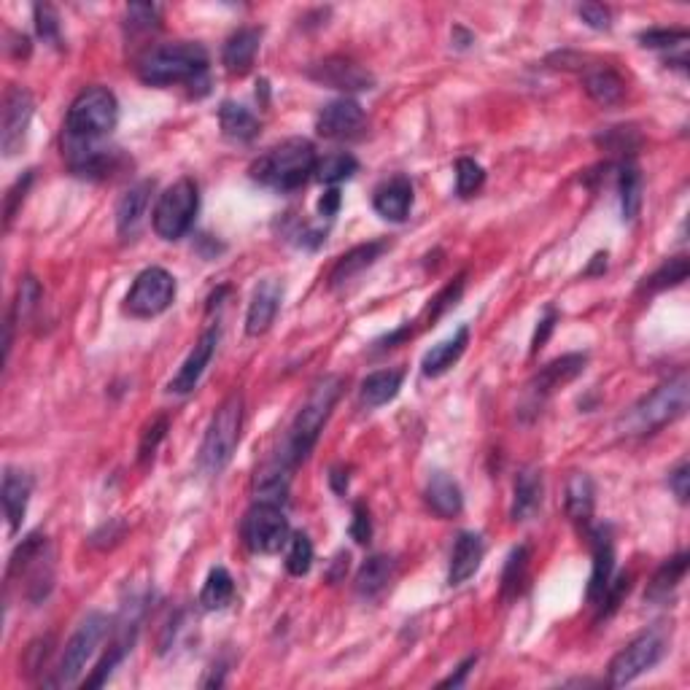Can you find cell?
Returning <instances> with one entry per match:
<instances>
[{
	"mask_svg": "<svg viewBox=\"0 0 690 690\" xmlns=\"http://www.w3.org/2000/svg\"><path fill=\"white\" fill-rule=\"evenodd\" d=\"M119 103L106 87H87L76 95L65 116V157H79L84 151L98 149L100 141L116 130Z\"/></svg>",
	"mask_w": 690,
	"mask_h": 690,
	"instance_id": "6da1fadb",
	"label": "cell"
},
{
	"mask_svg": "<svg viewBox=\"0 0 690 690\" xmlns=\"http://www.w3.org/2000/svg\"><path fill=\"white\" fill-rule=\"evenodd\" d=\"M343 394V378L340 375H324L319 381L313 383L305 405L300 407V413L294 416L292 426H289V434H286L284 448L278 451L275 459L286 464L289 469H294L297 464L308 459V453L313 451V445L319 440L321 429L327 424L332 407Z\"/></svg>",
	"mask_w": 690,
	"mask_h": 690,
	"instance_id": "7a4b0ae2",
	"label": "cell"
},
{
	"mask_svg": "<svg viewBox=\"0 0 690 690\" xmlns=\"http://www.w3.org/2000/svg\"><path fill=\"white\" fill-rule=\"evenodd\" d=\"M138 76L151 87H170V84H189V87H208V52L195 41H176V44L154 46L138 62Z\"/></svg>",
	"mask_w": 690,
	"mask_h": 690,
	"instance_id": "3957f363",
	"label": "cell"
},
{
	"mask_svg": "<svg viewBox=\"0 0 690 690\" xmlns=\"http://www.w3.org/2000/svg\"><path fill=\"white\" fill-rule=\"evenodd\" d=\"M316 162L319 157H316L313 143L305 138H289L273 146L251 165V178L278 192H294L313 176Z\"/></svg>",
	"mask_w": 690,
	"mask_h": 690,
	"instance_id": "277c9868",
	"label": "cell"
},
{
	"mask_svg": "<svg viewBox=\"0 0 690 690\" xmlns=\"http://www.w3.org/2000/svg\"><path fill=\"white\" fill-rule=\"evenodd\" d=\"M685 407H688V375L682 372L639 399L629 410V416L620 418V429L623 434H639V437L653 434L677 421L685 413Z\"/></svg>",
	"mask_w": 690,
	"mask_h": 690,
	"instance_id": "5b68a950",
	"label": "cell"
},
{
	"mask_svg": "<svg viewBox=\"0 0 690 690\" xmlns=\"http://www.w3.org/2000/svg\"><path fill=\"white\" fill-rule=\"evenodd\" d=\"M243 429V394L235 391L213 413L200 445V469L205 475H219L235 456Z\"/></svg>",
	"mask_w": 690,
	"mask_h": 690,
	"instance_id": "8992f818",
	"label": "cell"
},
{
	"mask_svg": "<svg viewBox=\"0 0 690 690\" xmlns=\"http://www.w3.org/2000/svg\"><path fill=\"white\" fill-rule=\"evenodd\" d=\"M197 208H200L197 184L192 178H178L176 184H170L162 192L157 205H154V213H151L154 232L162 240L184 238L192 222H195Z\"/></svg>",
	"mask_w": 690,
	"mask_h": 690,
	"instance_id": "52a82bcc",
	"label": "cell"
},
{
	"mask_svg": "<svg viewBox=\"0 0 690 690\" xmlns=\"http://www.w3.org/2000/svg\"><path fill=\"white\" fill-rule=\"evenodd\" d=\"M108 629H111V620L106 615H100V612H92V615L81 620V626L73 631V637L68 639V645L62 650L60 664L54 669V680H49L46 685L62 688V685H71V682L79 680V674L84 672L89 658L95 655V647L103 642Z\"/></svg>",
	"mask_w": 690,
	"mask_h": 690,
	"instance_id": "ba28073f",
	"label": "cell"
},
{
	"mask_svg": "<svg viewBox=\"0 0 690 690\" xmlns=\"http://www.w3.org/2000/svg\"><path fill=\"white\" fill-rule=\"evenodd\" d=\"M243 540L251 553H278L289 542V521H286L281 505L270 502H254V507L243 515L240 523Z\"/></svg>",
	"mask_w": 690,
	"mask_h": 690,
	"instance_id": "9c48e42d",
	"label": "cell"
},
{
	"mask_svg": "<svg viewBox=\"0 0 690 690\" xmlns=\"http://www.w3.org/2000/svg\"><path fill=\"white\" fill-rule=\"evenodd\" d=\"M176 300V278L165 267H146L135 278L133 289L127 292L124 308L135 319H151L160 316Z\"/></svg>",
	"mask_w": 690,
	"mask_h": 690,
	"instance_id": "30bf717a",
	"label": "cell"
},
{
	"mask_svg": "<svg viewBox=\"0 0 690 690\" xmlns=\"http://www.w3.org/2000/svg\"><path fill=\"white\" fill-rule=\"evenodd\" d=\"M664 655V637L658 631H645L639 634L634 642L623 647L615 658H612L610 672H607V685L612 688H623L645 674L647 669H653Z\"/></svg>",
	"mask_w": 690,
	"mask_h": 690,
	"instance_id": "8fae6325",
	"label": "cell"
},
{
	"mask_svg": "<svg viewBox=\"0 0 690 690\" xmlns=\"http://www.w3.org/2000/svg\"><path fill=\"white\" fill-rule=\"evenodd\" d=\"M33 122V95L19 84H11L3 95V133H0V146L6 157H14L22 151L27 141V130Z\"/></svg>",
	"mask_w": 690,
	"mask_h": 690,
	"instance_id": "7c38bea8",
	"label": "cell"
},
{
	"mask_svg": "<svg viewBox=\"0 0 690 690\" xmlns=\"http://www.w3.org/2000/svg\"><path fill=\"white\" fill-rule=\"evenodd\" d=\"M364 127V111L362 106L351 98L332 100L321 108L319 119H316V130L321 138L329 141H348L362 133Z\"/></svg>",
	"mask_w": 690,
	"mask_h": 690,
	"instance_id": "4fadbf2b",
	"label": "cell"
},
{
	"mask_svg": "<svg viewBox=\"0 0 690 690\" xmlns=\"http://www.w3.org/2000/svg\"><path fill=\"white\" fill-rule=\"evenodd\" d=\"M313 81H319L324 87L343 89V92H359V89H372V76L364 71L362 65L345 57H327V60L316 62L308 71Z\"/></svg>",
	"mask_w": 690,
	"mask_h": 690,
	"instance_id": "5bb4252c",
	"label": "cell"
},
{
	"mask_svg": "<svg viewBox=\"0 0 690 690\" xmlns=\"http://www.w3.org/2000/svg\"><path fill=\"white\" fill-rule=\"evenodd\" d=\"M216 343H219V332H216V329L203 332V337H200V340L195 343V348L189 351L184 364L178 367L176 378L170 381L168 389L173 391V394H189V391L197 389V383H200V378H203L205 367L211 364Z\"/></svg>",
	"mask_w": 690,
	"mask_h": 690,
	"instance_id": "9a60e30c",
	"label": "cell"
},
{
	"mask_svg": "<svg viewBox=\"0 0 690 690\" xmlns=\"http://www.w3.org/2000/svg\"><path fill=\"white\" fill-rule=\"evenodd\" d=\"M585 362L588 356L585 354H567L561 359H553L550 364H545L529 383V394L534 399H548L550 394L561 386H567L569 381H575L577 375L585 370Z\"/></svg>",
	"mask_w": 690,
	"mask_h": 690,
	"instance_id": "2e32d148",
	"label": "cell"
},
{
	"mask_svg": "<svg viewBox=\"0 0 690 690\" xmlns=\"http://www.w3.org/2000/svg\"><path fill=\"white\" fill-rule=\"evenodd\" d=\"M593 545V572L591 583H588V602L599 604L602 593L612 580V569H615V545H612L610 526H596L591 529Z\"/></svg>",
	"mask_w": 690,
	"mask_h": 690,
	"instance_id": "e0dca14e",
	"label": "cell"
},
{
	"mask_svg": "<svg viewBox=\"0 0 690 690\" xmlns=\"http://www.w3.org/2000/svg\"><path fill=\"white\" fill-rule=\"evenodd\" d=\"M281 297H284V286L278 281H262L254 289V297L248 302L246 313V332L251 337L265 335L267 329L273 327L278 308H281Z\"/></svg>",
	"mask_w": 690,
	"mask_h": 690,
	"instance_id": "ac0fdd59",
	"label": "cell"
},
{
	"mask_svg": "<svg viewBox=\"0 0 690 690\" xmlns=\"http://www.w3.org/2000/svg\"><path fill=\"white\" fill-rule=\"evenodd\" d=\"M30 494H33V478H30L27 472H22V469H6V475H3V488H0V499H3V513H6L11 534H17L22 521H25Z\"/></svg>",
	"mask_w": 690,
	"mask_h": 690,
	"instance_id": "d6986e66",
	"label": "cell"
},
{
	"mask_svg": "<svg viewBox=\"0 0 690 690\" xmlns=\"http://www.w3.org/2000/svg\"><path fill=\"white\" fill-rule=\"evenodd\" d=\"M151 192H154V181H141V184L130 186L116 205V230L124 240H133L141 232Z\"/></svg>",
	"mask_w": 690,
	"mask_h": 690,
	"instance_id": "ffe728a7",
	"label": "cell"
},
{
	"mask_svg": "<svg viewBox=\"0 0 690 690\" xmlns=\"http://www.w3.org/2000/svg\"><path fill=\"white\" fill-rule=\"evenodd\" d=\"M372 205H375V211L381 213L383 219L405 222L407 213L413 208V184H410V178L394 176L389 181H383L375 189V195H372Z\"/></svg>",
	"mask_w": 690,
	"mask_h": 690,
	"instance_id": "44dd1931",
	"label": "cell"
},
{
	"mask_svg": "<svg viewBox=\"0 0 690 690\" xmlns=\"http://www.w3.org/2000/svg\"><path fill=\"white\" fill-rule=\"evenodd\" d=\"M259 44H262V30L259 27H240V30H235L227 38V44H224V68L232 76H243L246 71H251V65L257 60Z\"/></svg>",
	"mask_w": 690,
	"mask_h": 690,
	"instance_id": "7402d4cb",
	"label": "cell"
},
{
	"mask_svg": "<svg viewBox=\"0 0 690 690\" xmlns=\"http://www.w3.org/2000/svg\"><path fill=\"white\" fill-rule=\"evenodd\" d=\"M386 248H389L386 240H372V243L351 248V251H348L345 257L337 259V265L332 267V273H329V286H332V289H340V286H345L348 281H354L356 275H362L367 267H372L381 259V254Z\"/></svg>",
	"mask_w": 690,
	"mask_h": 690,
	"instance_id": "603a6c76",
	"label": "cell"
},
{
	"mask_svg": "<svg viewBox=\"0 0 690 690\" xmlns=\"http://www.w3.org/2000/svg\"><path fill=\"white\" fill-rule=\"evenodd\" d=\"M483 553H486L483 537L475 534V531H461L459 537H456V545H453L448 583L451 585L467 583L469 577L478 572L480 561H483Z\"/></svg>",
	"mask_w": 690,
	"mask_h": 690,
	"instance_id": "cb8c5ba5",
	"label": "cell"
},
{
	"mask_svg": "<svg viewBox=\"0 0 690 690\" xmlns=\"http://www.w3.org/2000/svg\"><path fill=\"white\" fill-rule=\"evenodd\" d=\"M467 343H469V327H459L451 337H448V340L434 345L432 351L424 356V362H421V370H424L426 378H437V375H443V372L451 370L453 364L461 359V354L467 351Z\"/></svg>",
	"mask_w": 690,
	"mask_h": 690,
	"instance_id": "d4e9b609",
	"label": "cell"
},
{
	"mask_svg": "<svg viewBox=\"0 0 690 690\" xmlns=\"http://www.w3.org/2000/svg\"><path fill=\"white\" fill-rule=\"evenodd\" d=\"M426 505L432 507V513L440 515V518L459 515L461 507H464V496H461L459 483L448 478L445 472H434L429 483H426Z\"/></svg>",
	"mask_w": 690,
	"mask_h": 690,
	"instance_id": "484cf974",
	"label": "cell"
},
{
	"mask_svg": "<svg viewBox=\"0 0 690 690\" xmlns=\"http://www.w3.org/2000/svg\"><path fill=\"white\" fill-rule=\"evenodd\" d=\"M542 502V475L534 467H526L518 472L513 488V507H510V518L513 521H526L529 515Z\"/></svg>",
	"mask_w": 690,
	"mask_h": 690,
	"instance_id": "4316f807",
	"label": "cell"
},
{
	"mask_svg": "<svg viewBox=\"0 0 690 690\" xmlns=\"http://www.w3.org/2000/svg\"><path fill=\"white\" fill-rule=\"evenodd\" d=\"M685 572H688V553H677V556H672L669 561H664L661 569L653 575V580H650V585H647V591H645L647 602H655V604L669 602V596L677 591V585L682 583Z\"/></svg>",
	"mask_w": 690,
	"mask_h": 690,
	"instance_id": "83f0119b",
	"label": "cell"
},
{
	"mask_svg": "<svg viewBox=\"0 0 690 690\" xmlns=\"http://www.w3.org/2000/svg\"><path fill=\"white\" fill-rule=\"evenodd\" d=\"M394 577V558L370 556L356 572V593L364 599H375Z\"/></svg>",
	"mask_w": 690,
	"mask_h": 690,
	"instance_id": "f1b7e54d",
	"label": "cell"
},
{
	"mask_svg": "<svg viewBox=\"0 0 690 690\" xmlns=\"http://www.w3.org/2000/svg\"><path fill=\"white\" fill-rule=\"evenodd\" d=\"M402 381H405V372L402 370L372 372V375L364 378L359 397L367 407H381L397 397L399 389H402Z\"/></svg>",
	"mask_w": 690,
	"mask_h": 690,
	"instance_id": "f546056e",
	"label": "cell"
},
{
	"mask_svg": "<svg viewBox=\"0 0 690 690\" xmlns=\"http://www.w3.org/2000/svg\"><path fill=\"white\" fill-rule=\"evenodd\" d=\"M219 122H222V130L227 138L232 141L246 143L251 138H257L259 133V119L246 106H238V103H222L219 108Z\"/></svg>",
	"mask_w": 690,
	"mask_h": 690,
	"instance_id": "4dcf8cb0",
	"label": "cell"
},
{
	"mask_svg": "<svg viewBox=\"0 0 690 690\" xmlns=\"http://www.w3.org/2000/svg\"><path fill=\"white\" fill-rule=\"evenodd\" d=\"M593 496H596V488H593V480L585 475V472H577L572 475L567 483V515L577 523H588L593 513Z\"/></svg>",
	"mask_w": 690,
	"mask_h": 690,
	"instance_id": "1f68e13d",
	"label": "cell"
},
{
	"mask_svg": "<svg viewBox=\"0 0 690 690\" xmlns=\"http://www.w3.org/2000/svg\"><path fill=\"white\" fill-rule=\"evenodd\" d=\"M585 92L591 95L599 106H615L626 95V84L618 73L610 68H599L585 76Z\"/></svg>",
	"mask_w": 690,
	"mask_h": 690,
	"instance_id": "d6a6232c",
	"label": "cell"
},
{
	"mask_svg": "<svg viewBox=\"0 0 690 690\" xmlns=\"http://www.w3.org/2000/svg\"><path fill=\"white\" fill-rule=\"evenodd\" d=\"M618 192H620V211L626 222H634L642 208V173L634 162H626L620 168L618 176Z\"/></svg>",
	"mask_w": 690,
	"mask_h": 690,
	"instance_id": "836d02e7",
	"label": "cell"
},
{
	"mask_svg": "<svg viewBox=\"0 0 690 690\" xmlns=\"http://www.w3.org/2000/svg\"><path fill=\"white\" fill-rule=\"evenodd\" d=\"M232 599H235V580L224 567H213L200 591V604L205 610H224Z\"/></svg>",
	"mask_w": 690,
	"mask_h": 690,
	"instance_id": "e575fe53",
	"label": "cell"
},
{
	"mask_svg": "<svg viewBox=\"0 0 690 690\" xmlns=\"http://www.w3.org/2000/svg\"><path fill=\"white\" fill-rule=\"evenodd\" d=\"M359 170V162H356V157H351V154H345V151H335V154H327L324 160L316 162V170H313V176L319 178L321 184H340V181H345V178H351Z\"/></svg>",
	"mask_w": 690,
	"mask_h": 690,
	"instance_id": "d590c367",
	"label": "cell"
},
{
	"mask_svg": "<svg viewBox=\"0 0 690 690\" xmlns=\"http://www.w3.org/2000/svg\"><path fill=\"white\" fill-rule=\"evenodd\" d=\"M690 273L688 257H672L666 259L664 265L658 267L650 278H645L642 289L645 292H661V289H672V286H680Z\"/></svg>",
	"mask_w": 690,
	"mask_h": 690,
	"instance_id": "8d00e7d4",
	"label": "cell"
},
{
	"mask_svg": "<svg viewBox=\"0 0 690 690\" xmlns=\"http://www.w3.org/2000/svg\"><path fill=\"white\" fill-rule=\"evenodd\" d=\"M310 567H313V542H310L308 534L297 531L289 540V550H286V572L302 577L308 575Z\"/></svg>",
	"mask_w": 690,
	"mask_h": 690,
	"instance_id": "74e56055",
	"label": "cell"
},
{
	"mask_svg": "<svg viewBox=\"0 0 690 690\" xmlns=\"http://www.w3.org/2000/svg\"><path fill=\"white\" fill-rule=\"evenodd\" d=\"M526 567H529V548H515L507 556L505 575H502V599H513L521 591V583L526 580Z\"/></svg>",
	"mask_w": 690,
	"mask_h": 690,
	"instance_id": "f35d334b",
	"label": "cell"
},
{
	"mask_svg": "<svg viewBox=\"0 0 690 690\" xmlns=\"http://www.w3.org/2000/svg\"><path fill=\"white\" fill-rule=\"evenodd\" d=\"M38 302H41V284H38L33 275H27V278H22V284H19L17 300H14L9 319L22 324L25 319H30V313L36 310Z\"/></svg>",
	"mask_w": 690,
	"mask_h": 690,
	"instance_id": "ab89813d",
	"label": "cell"
},
{
	"mask_svg": "<svg viewBox=\"0 0 690 690\" xmlns=\"http://www.w3.org/2000/svg\"><path fill=\"white\" fill-rule=\"evenodd\" d=\"M483 181H486V173H483L478 162L469 160V157H461L456 162V192L461 197L475 195L480 186H483Z\"/></svg>",
	"mask_w": 690,
	"mask_h": 690,
	"instance_id": "60d3db41",
	"label": "cell"
},
{
	"mask_svg": "<svg viewBox=\"0 0 690 690\" xmlns=\"http://www.w3.org/2000/svg\"><path fill=\"white\" fill-rule=\"evenodd\" d=\"M599 143H604L607 151H618V154H634L639 146V135L634 133V127H612L610 133L602 135Z\"/></svg>",
	"mask_w": 690,
	"mask_h": 690,
	"instance_id": "b9f144b4",
	"label": "cell"
},
{
	"mask_svg": "<svg viewBox=\"0 0 690 690\" xmlns=\"http://www.w3.org/2000/svg\"><path fill=\"white\" fill-rule=\"evenodd\" d=\"M464 281H467V275H459L453 284H448L443 289V292L437 294L432 300V305H429V319H440L443 316L445 310L451 308V305H456L459 302V297H461V292H464Z\"/></svg>",
	"mask_w": 690,
	"mask_h": 690,
	"instance_id": "7bdbcfd3",
	"label": "cell"
},
{
	"mask_svg": "<svg viewBox=\"0 0 690 690\" xmlns=\"http://www.w3.org/2000/svg\"><path fill=\"white\" fill-rule=\"evenodd\" d=\"M642 46L647 49H672L677 44H685L688 41V30H647L639 36Z\"/></svg>",
	"mask_w": 690,
	"mask_h": 690,
	"instance_id": "ee69618b",
	"label": "cell"
},
{
	"mask_svg": "<svg viewBox=\"0 0 690 690\" xmlns=\"http://www.w3.org/2000/svg\"><path fill=\"white\" fill-rule=\"evenodd\" d=\"M631 588V575H620L615 583L610 580V585H607V591L602 593V612H599V618H607V615H612V612L618 610L620 607V599H623V593H629Z\"/></svg>",
	"mask_w": 690,
	"mask_h": 690,
	"instance_id": "f6af8a7d",
	"label": "cell"
},
{
	"mask_svg": "<svg viewBox=\"0 0 690 690\" xmlns=\"http://www.w3.org/2000/svg\"><path fill=\"white\" fill-rule=\"evenodd\" d=\"M165 432H168V418L160 416L157 421H151V426L143 432V440H141V461H149L151 456H154V451H157V445L162 443V437H165Z\"/></svg>",
	"mask_w": 690,
	"mask_h": 690,
	"instance_id": "bcb514c9",
	"label": "cell"
},
{
	"mask_svg": "<svg viewBox=\"0 0 690 690\" xmlns=\"http://www.w3.org/2000/svg\"><path fill=\"white\" fill-rule=\"evenodd\" d=\"M30 184H33V170H27L25 176L19 178L17 184H14L9 189V195H6V227H11V222H14V216H17L19 203L25 200Z\"/></svg>",
	"mask_w": 690,
	"mask_h": 690,
	"instance_id": "7dc6e473",
	"label": "cell"
},
{
	"mask_svg": "<svg viewBox=\"0 0 690 690\" xmlns=\"http://www.w3.org/2000/svg\"><path fill=\"white\" fill-rule=\"evenodd\" d=\"M36 27L44 41H60V25H57V14L52 6L38 3L36 6Z\"/></svg>",
	"mask_w": 690,
	"mask_h": 690,
	"instance_id": "c3c4849f",
	"label": "cell"
},
{
	"mask_svg": "<svg viewBox=\"0 0 690 690\" xmlns=\"http://www.w3.org/2000/svg\"><path fill=\"white\" fill-rule=\"evenodd\" d=\"M577 14L593 30H610V9H604L602 3H583Z\"/></svg>",
	"mask_w": 690,
	"mask_h": 690,
	"instance_id": "681fc988",
	"label": "cell"
},
{
	"mask_svg": "<svg viewBox=\"0 0 690 690\" xmlns=\"http://www.w3.org/2000/svg\"><path fill=\"white\" fill-rule=\"evenodd\" d=\"M127 22H130V30H154L157 27V9L135 3L127 9Z\"/></svg>",
	"mask_w": 690,
	"mask_h": 690,
	"instance_id": "f907efd6",
	"label": "cell"
},
{
	"mask_svg": "<svg viewBox=\"0 0 690 690\" xmlns=\"http://www.w3.org/2000/svg\"><path fill=\"white\" fill-rule=\"evenodd\" d=\"M690 467H688V461H680L677 464V469H674L672 475H669V488L674 491V496L680 499L682 505L688 502V494H690Z\"/></svg>",
	"mask_w": 690,
	"mask_h": 690,
	"instance_id": "816d5d0a",
	"label": "cell"
},
{
	"mask_svg": "<svg viewBox=\"0 0 690 690\" xmlns=\"http://www.w3.org/2000/svg\"><path fill=\"white\" fill-rule=\"evenodd\" d=\"M351 534H354V540L359 542V545H367V542H370L372 523H370V513H367V507L364 505L354 507V523H351Z\"/></svg>",
	"mask_w": 690,
	"mask_h": 690,
	"instance_id": "f5cc1de1",
	"label": "cell"
},
{
	"mask_svg": "<svg viewBox=\"0 0 690 690\" xmlns=\"http://www.w3.org/2000/svg\"><path fill=\"white\" fill-rule=\"evenodd\" d=\"M49 653H52V637L36 639L33 645L27 647V669H30V672H38V669L46 664V655Z\"/></svg>",
	"mask_w": 690,
	"mask_h": 690,
	"instance_id": "db71d44e",
	"label": "cell"
},
{
	"mask_svg": "<svg viewBox=\"0 0 690 690\" xmlns=\"http://www.w3.org/2000/svg\"><path fill=\"white\" fill-rule=\"evenodd\" d=\"M556 321H558V313L553 308L545 310V316L540 319V327H537V332H534V340H531V354H537L542 345L548 343L550 332L556 329Z\"/></svg>",
	"mask_w": 690,
	"mask_h": 690,
	"instance_id": "11a10c76",
	"label": "cell"
},
{
	"mask_svg": "<svg viewBox=\"0 0 690 690\" xmlns=\"http://www.w3.org/2000/svg\"><path fill=\"white\" fill-rule=\"evenodd\" d=\"M478 664V655H469L467 661H461L459 669L451 674V677H445L443 682H440V688H459V685H464V680H467V674L472 672V666Z\"/></svg>",
	"mask_w": 690,
	"mask_h": 690,
	"instance_id": "9f6ffc18",
	"label": "cell"
},
{
	"mask_svg": "<svg viewBox=\"0 0 690 690\" xmlns=\"http://www.w3.org/2000/svg\"><path fill=\"white\" fill-rule=\"evenodd\" d=\"M337 208H340V192L332 186L327 195L319 200V211H321V216H335Z\"/></svg>",
	"mask_w": 690,
	"mask_h": 690,
	"instance_id": "6f0895ef",
	"label": "cell"
},
{
	"mask_svg": "<svg viewBox=\"0 0 690 690\" xmlns=\"http://www.w3.org/2000/svg\"><path fill=\"white\" fill-rule=\"evenodd\" d=\"M329 480H332V488H335L337 494H343L345 488H348V472H345L343 467L332 469V475H329Z\"/></svg>",
	"mask_w": 690,
	"mask_h": 690,
	"instance_id": "680465c9",
	"label": "cell"
}]
</instances>
